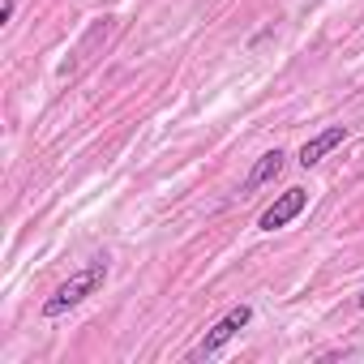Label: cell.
<instances>
[{"mask_svg": "<svg viewBox=\"0 0 364 364\" xmlns=\"http://www.w3.org/2000/svg\"><path fill=\"white\" fill-rule=\"evenodd\" d=\"M355 304H360V309H364V291H360V300H355Z\"/></svg>", "mask_w": 364, "mask_h": 364, "instance_id": "cell-7", "label": "cell"}, {"mask_svg": "<svg viewBox=\"0 0 364 364\" xmlns=\"http://www.w3.org/2000/svg\"><path fill=\"white\" fill-rule=\"evenodd\" d=\"M343 141H347V129H343V124H330L326 133H317V137H309V141L300 146V167H317V163H321L330 150H338Z\"/></svg>", "mask_w": 364, "mask_h": 364, "instance_id": "cell-4", "label": "cell"}, {"mask_svg": "<svg viewBox=\"0 0 364 364\" xmlns=\"http://www.w3.org/2000/svg\"><path fill=\"white\" fill-rule=\"evenodd\" d=\"M249 321H253V309H249V304H236V309H228V313H223V317H219V321L206 330V338L198 343L193 360H210V355H219V351H223V347H228V343H232V338H236L245 326H249Z\"/></svg>", "mask_w": 364, "mask_h": 364, "instance_id": "cell-2", "label": "cell"}, {"mask_svg": "<svg viewBox=\"0 0 364 364\" xmlns=\"http://www.w3.org/2000/svg\"><path fill=\"white\" fill-rule=\"evenodd\" d=\"M304 206H309V193H304V189H287L283 198H274V206H270V210H262L257 228H262V232H279V228H287Z\"/></svg>", "mask_w": 364, "mask_h": 364, "instance_id": "cell-3", "label": "cell"}, {"mask_svg": "<svg viewBox=\"0 0 364 364\" xmlns=\"http://www.w3.org/2000/svg\"><path fill=\"white\" fill-rule=\"evenodd\" d=\"M14 22V0H0V26Z\"/></svg>", "mask_w": 364, "mask_h": 364, "instance_id": "cell-6", "label": "cell"}, {"mask_svg": "<svg viewBox=\"0 0 364 364\" xmlns=\"http://www.w3.org/2000/svg\"><path fill=\"white\" fill-rule=\"evenodd\" d=\"M283 163H287V154L283 150H266L257 163H253V171L245 176V189L240 193H253V189H262V185H270V180L283 171Z\"/></svg>", "mask_w": 364, "mask_h": 364, "instance_id": "cell-5", "label": "cell"}, {"mask_svg": "<svg viewBox=\"0 0 364 364\" xmlns=\"http://www.w3.org/2000/svg\"><path fill=\"white\" fill-rule=\"evenodd\" d=\"M103 283H107V262L99 257V262H90L86 270H77L73 279H65V283L43 300V317H65L69 309H77L82 300H90Z\"/></svg>", "mask_w": 364, "mask_h": 364, "instance_id": "cell-1", "label": "cell"}]
</instances>
